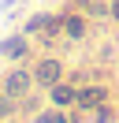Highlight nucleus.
Here are the masks:
<instances>
[{
    "label": "nucleus",
    "instance_id": "nucleus-1",
    "mask_svg": "<svg viewBox=\"0 0 119 123\" xmlns=\"http://www.w3.org/2000/svg\"><path fill=\"white\" fill-rule=\"evenodd\" d=\"M34 86H37V82H34V67H26V63H15L11 71L0 75V93H7V97H15V101L30 97Z\"/></svg>",
    "mask_w": 119,
    "mask_h": 123
},
{
    "label": "nucleus",
    "instance_id": "nucleus-2",
    "mask_svg": "<svg viewBox=\"0 0 119 123\" xmlns=\"http://www.w3.org/2000/svg\"><path fill=\"white\" fill-rule=\"evenodd\" d=\"M34 82H37V90H52L56 82H63V60L37 56L34 60Z\"/></svg>",
    "mask_w": 119,
    "mask_h": 123
},
{
    "label": "nucleus",
    "instance_id": "nucleus-3",
    "mask_svg": "<svg viewBox=\"0 0 119 123\" xmlns=\"http://www.w3.org/2000/svg\"><path fill=\"white\" fill-rule=\"evenodd\" d=\"M30 56V34L15 30L7 37H0V60H11V63H22Z\"/></svg>",
    "mask_w": 119,
    "mask_h": 123
},
{
    "label": "nucleus",
    "instance_id": "nucleus-4",
    "mask_svg": "<svg viewBox=\"0 0 119 123\" xmlns=\"http://www.w3.org/2000/svg\"><path fill=\"white\" fill-rule=\"evenodd\" d=\"M104 101H108V90H104V86H78L74 108H78V112H93V108H101Z\"/></svg>",
    "mask_w": 119,
    "mask_h": 123
},
{
    "label": "nucleus",
    "instance_id": "nucleus-5",
    "mask_svg": "<svg viewBox=\"0 0 119 123\" xmlns=\"http://www.w3.org/2000/svg\"><path fill=\"white\" fill-rule=\"evenodd\" d=\"M45 93H48V105L52 108H74V101H78V86H71V82H56Z\"/></svg>",
    "mask_w": 119,
    "mask_h": 123
},
{
    "label": "nucleus",
    "instance_id": "nucleus-6",
    "mask_svg": "<svg viewBox=\"0 0 119 123\" xmlns=\"http://www.w3.org/2000/svg\"><path fill=\"white\" fill-rule=\"evenodd\" d=\"M86 30H89V23H86V15H82V11H67V15H63V34H67L71 41L86 37Z\"/></svg>",
    "mask_w": 119,
    "mask_h": 123
},
{
    "label": "nucleus",
    "instance_id": "nucleus-7",
    "mask_svg": "<svg viewBox=\"0 0 119 123\" xmlns=\"http://www.w3.org/2000/svg\"><path fill=\"white\" fill-rule=\"evenodd\" d=\"M52 23V11H34V15L22 23V34H30V37H37V34H45V26Z\"/></svg>",
    "mask_w": 119,
    "mask_h": 123
},
{
    "label": "nucleus",
    "instance_id": "nucleus-8",
    "mask_svg": "<svg viewBox=\"0 0 119 123\" xmlns=\"http://www.w3.org/2000/svg\"><path fill=\"white\" fill-rule=\"evenodd\" d=\"M34 123H71V116H67V108H48V112H37Z\"/></svg>",
    "mask_w": 119,
    "mask_h": 123
},
{
    "label": "nucleus",
    "instance_id": "nucleus-9",
    "mask_svg": "<svg viewBox=\"0 0 119 123\" xmlns=\"http://www.w3.org/2000/svg\"><path fill=\"white\" fill-rule=\"evenodd\" d=\"M22 112V105L15 97H7V93H0V119H15V116Z\"/></svg>",
    "mask_w": 119,
    "mask_h": 123
},
{
    "label": "nucleus",
    "instance_id": "nucleus-10",
    "mask_svg": "<svg viewBox=\"0 0 119 123\" xmlns=\"http://www.w3.org/2000/svg\"><path fill=\"white\" fill-rule=\"evenodd\" d=\"M108 15H112V19H119V0H112V4H108Z\"/></svg>",
    "mask_w": 119,
    "mask_h": 123
}]
</instances>
